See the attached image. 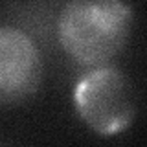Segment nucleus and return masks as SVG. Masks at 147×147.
Masks as SVG:
<instances>
[{
	"label": "nucleus",
	"instance_id": "nucleus-2",
	"mask_svg": "<svg viewBox=\"0 0 147 147\" xmlns=\"http://www.w3.org/2000/svg\"><path fill=\"white\" fill-rule=\"evenodd\" d=\"M74 107L96 134L114 136L132 125L136 96L129 77L118 66H98L77 79Z\"/></svg>",
	"mask_w": 147,
	"mask_h": 147
},
{
	"label": "nucleus",
	"instance_id": "nucleus-1",
	"mask_svg": "<svg viewBox=\"0 0 147 147\" xmlns=\"http://www.w3.org/2000/svg\"><path fill=\"white\" fill-rule=\"evenodd\" d=\"M132 18V7L119 0H72L57 18L59 42L77 63L103 64L127 44Z\"/></svg>",
	"mask_w": 147,
	"mask_h": 147
},
{
	"label": "nucleus",
	"instance_id": "nucleus-3",
	"mask_svg": "<svg viewBox=\"0 0 147 147\" xmlns=\"http://www.w3.org/2000/svg\"><path fill=\"white\" fill-rule=\"evenodd\" d=\"M42 57L28 33L0 26V107L28 101L42 83Z\"/></svg>",
	"mask_w": 147,
	"mask_h": 147
}]
</instances>
